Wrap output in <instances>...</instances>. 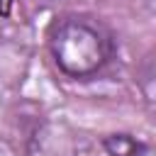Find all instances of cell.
Wrapping results in <instances>:
<instances>
[{
    "label": "cell",
    "mask_w": 156,
    "mask_h": 156,
    "mask_svg": "<svg viewBox=\"0 0 156 156\" xmlns=\"http://www.w3.org/2000/svg\"><path fill=\"white\" fill-rule=\"evenodd\" d=\"M49 51L58 71L68 78H90L110 61L107 32L85 17H63L51 27Z\"/></svg>",
    "instance_id": "6da1fadb"
},
{
    "label": "cell",
    "mask_w": 156,
    "mask_h": 156,
    "mask_svg": "<svg viewBox=\"0 0 156 156\" xmlns=\"http://www.w3.org/2000/svg\"><path fill=\"white\" fill-rule=\"evenodd\" d=\"M102 146L110 156H139V151L144 149L132 134H110L102 139Z\"/></svg>",
    "instance_id": "7a4b0ae2"
}]
</instances>
